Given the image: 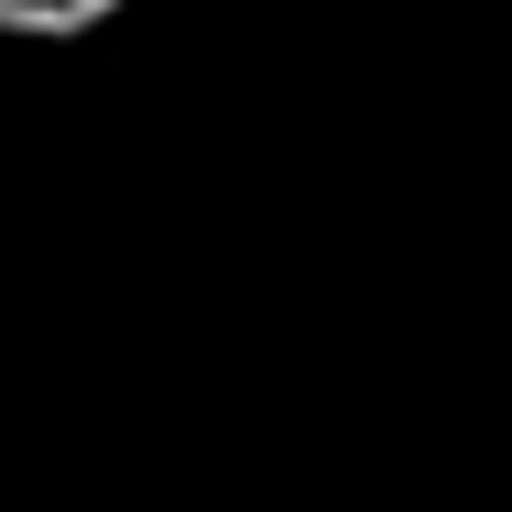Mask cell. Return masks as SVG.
Returning <instances> with one entry per match:
<instances>
[{
  "label": "cell",
  "mask_w": 512,
  "mask_h": 512,
  "mask_svg": "<svg viewBox=\"0 0 512 512\" xmlns=\"http://www.w3.org/2000/svg\"><path fill=\"white\" fill-rule=\"evenodd\" d=\"M131 0H0V33H33V44H55V33H99L120 22Z\"/></svg>",
  "instance_id": "6da1fadb"
}]
</instances>
